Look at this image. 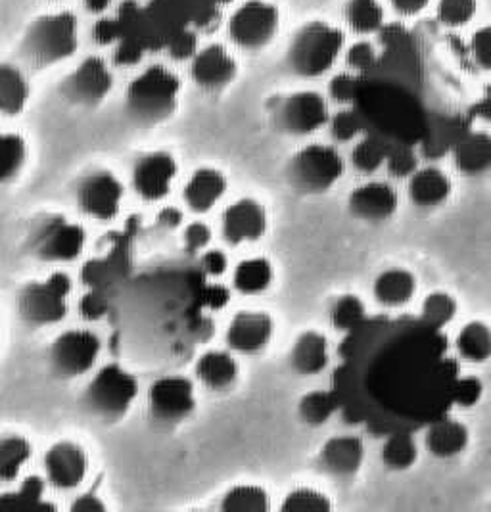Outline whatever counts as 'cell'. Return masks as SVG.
<instances>
[{"label":"cell","instance_id":"6da1fadb","mask_svg":"<svg viewBox=\"0 0 491 512\" xmlns=\"http://www.w3.org/2000/svg\"><path fill=\"white\" fill-rule=\"evenodd\" d=\"M79 47V22L70 10L48 12L25 29L22 58L35 70H45L70 60Z\"/></svg>","mask_w":491,"mask_h":512},{"label":"cell","instance_id":"7a4b0ae2","mask_svg":"<svg viewBox=\"0 0 491 512\" xmlns=\"http://www.w3.org/2000/svg\"><path fill=\"white\" fill-rule=\"evenodd\" d=\"M344 50L346 33L338 25L311 20L300 25L292 35L286 50V64L292 73L304 79H315L332 70Z\"/></svg>","mask_w":491,"mask_h":512},{"label":"cell","instance_id":"3957f363","mask_svg":"<svg viewBox=\"0 0 491 512\" xmlns=\"http://www.w3.org/2000/svg\"><path fill=\"white\" fill-rule=\"evenodd\" d=\"M181 79L175 71L162 64L148 66L141 71L125 94L129 116L141 125H158L173 116L179 104Z\"/></svg>","mask_w":491,"mask_h":512},{"label":"cell","instance_id":"277c9868","mask_svg":"<svg viewBox=\"0 0 491 512\" xmlns=\"http://www.w3.org/2000/svg\"><path fill=\"white\" fill-rule=\"evenodd\" d=\"M281 29V12L269 0H246L236 6L227 22V35L234 47L258 52L269 47Z\"/></svg>","mask_w":491,"mask_h":512},{"label":"cell","instance_id":"5b68a950","mask_svg":"<svg viewBox=\"0 0 491 512\" xmlns=\"http://www.w3.org/2000/svg\"><path fill=\"white\" fill-rule=\"evenodd\" d=\"M344 175L342 156L325 144H309L290 162L288 177L292 187L305 194L327 192Z\"/></svg>","mask_w":491,"mask_h":512},{"label":"cell","instance_id":"8992f818","mask_svg":"<svg viewBox=\"0 0 491 512\" xmlns=\"http://www.w3.org/2000/svg\"><path fill=\"white\" fill-rule=\"evenodd\" d=\"M139 392L135 376L119 365H108L94 376L87 388L85 401L100 419L117 420L125 417Z\"/></svg>","mask_w":491,"mask_h":512},{"label":"cell","instance_id":"52a82bcc","mask_svg":"<svg viewBox=\"0 0 491 512\" xmlns=\"http://www.w3.org/2000/svg\"><path fill=\"white\" fill-rule=\"evenodd\" d=\"M70 290V277L64 273H54L43 282L27 284L18 302L22 319L33 326L60 323L68 313Z\"/></svg>","mask_w":491,"mask_h":512},{"label":"cell","instance_id":"ba28073f","mask_svg":"<svg viewBox=\"0 0 491 512\" xmlns=\"http://www.w3.org/2000/svg\"><path fill=\"white\" fill-rule=\"evenodd\" d=\"M275 127L294 137H305L328 125L330 112L323 94L298 91L284 96L275 108Z\"/></svg>","mask_w":491,"mask_h":512},{"label":"cell","instance_id":"9c48e42d","mask_svg":"<svg viewBox=\"0 0 491 512\" xmlns=\"http://www.w3.org/2000/svg\"><path fill=\"white\" fill-rule=\"evenodd\" d=\"M114 89V75L106 60L100 56H87L60 85L62 96L83 108L98 106Z\"/></svg>","mask_w":491,"mask_h":512},{"label":"cell","instance_id":"30bf717a","mask_svg":"<svg viewBox=\"0 0 491 512\" xmlns=\"http://www.w3.org/2000/svg\"><path fill=\"white\" fill-rule=\"evenodd\" d=\"M100 353V340L89 330H68L54 340L50 361L58 376L75 378L93 369Z\"/></svg>","mask_w":491,"mask_h":512},{"label":"cell","instance_id":"8fae6325","mask_svg":"<svg viewBox=\"0 0 491 512\" xmlns=\"http://www.w3.org/2000/svg\"><path fill=\"white\" fill-rule=\"evenodd\" d=\"M148 405L152 415L162 422H179L194 411V386L183 376L160 378L150 386Z\"/></svg>","mask_w":491,"mask_h":512},{"label":"cell","instance_id":"7c38bea8","mask_svg":"<svg viewBox=\"0 0 491 512\" xmlns=\"http://www.w3.org/2000/svg\"><path fill=\"white\" fill-rule=\"evenodd\" d=\"M238 64L233 52L219 43L198 48L190 60V77L204 91H221L236 79Z\"/></svg>","mask_w":491,"mask_h":512},{"label":"cell","instance_id":"4fadbf2b","mask_svg":"<svg viewBox=\"0 0 491 512\" xmlns=\"http://www.w3.org/2000/svg\"><path fill=\"white\" fill-rule=\"evenodd\" d=\"M123 200V187L112 173H94L77 190L79 208L98 221L114 219Z\"/></svg>","mask_w":491,"mask_h":512},{"label":"cell","instance_id":"5bb4252c","mask_svg":"<svg viewBox=\"0 0 491 512\" xmlns=\"http://www.w3.org/2000/svg\"><path fill=\"white\" fill-rule=\"evenodd\" d=\"M177 177V162L167 152H152L141 158L133 171V187L137 194L148 200L158 202L167 196Z\"/></svg>","mask_w":491,"mask_h":512},{"label":"cell","instance_id":"9a60e30c","mask_svg":"<svg viewBox=\"0 0 491 512\" xmlns=\"http://www.w3.org/2000/svg\"><path fill=\"white\" fill-rule=\"evenodd\" d=\"M87 455L81 445L58 442L48 449L45 457L48 482L58 489L77 488L87 474Z\"/></svg>","mask_w":491,"mask_h":512},{"label":"cell","instance_id":"2e32d148","mask_svg":"<svg viewBox=\"0 0 491 512\" xmlns=\"http://www.w3.org/2000/svg\"><path fill=\"white\" fill-rule=\"evenodd\" d=\"M265 231L267 213L256 200H238L223 215V236L233 246L242 242H256Z\"/></svg>","mask_w":491,"mask_h":512},{"label":"cell","instance_id":"e0dca14e","mask_svg":"<svg viewBox=\"0 0 491 512\" xmlns=\"http://www.w3.org/2000/svg\"><path fill=\"white\" fill-rule=\"evenodd\" d=\"M273 338V319L261 311H242L227 330V342L234 351L258 353Z\"/></svg>","mask_w":491,"mask_h":512},{"label":"cell","instance_id":"ac0fdd59","mask_svg":"<svg viewBox=\"0 0 491 512\" xmlns=\"http://www.w3.org/2000/svg\"><path fill=\"white\" fill-rule=\"evenodd\" d=\"M85 248L83 227L68 221H52L37 240V256L47 261H71Z\"/></svg>","mask_w":491,"mask_h":512},{"label":"cell","instance_id":"d6986e66","mask_svg":"<svg viewBox=\"0 0 491 512\" xmlns=\"http://www.w3.org/2000/svg\"><path fill=\"white\" fill-rule=\"evenodd\" d=\"M398 206V192L388 183L375 181L351 192V213L365 221H386L398 211Z\"/></svg>","mask_w":491,"mask_h":512},{"label":"cell","instance_id":"ffe728a7","mask_svg":"<svg viewBox=\"0 0 491 512\" xmlns=\"http://www.w3.org/2000/svg\"><path fill=\"white\" fill-rule=\"evenodd\" d=\"M424 443L430 455H434L436 459H455L467 449L470 430L465 422L445 417L430 424Z\"/></svg>","mask_w":491,"mask_h":512},{"label":"cell","instance_id":"44dd1931","mask_svg":"<svg viewBox=\"0 0 491 512\" xmlns=\"http://www.w3.org/2000/svg\"><path fill=\"white\" fill-rule=\"evenodd\" d=\"M365 459L363 442L355 436H338L321 447V465L328 474L350 478L359 472Z\"/></svg>","mask_w":491,"mask_h":512},{"label":"cell","instance_id":"7402d4cb","mask_svg":"<svg viewBox=\"0 0 491 512\" xmlns=\"http://www.w3.org/2000/svg\"><path fill=\"white\" fill-rule=\"evenodd\" d=\"M409 198L419 208H438L453 192L451 179L438 167H419L409 177Z\"/></svg>","mask_w":491,"mask_h":512},{"label":"cell","instance_id":"603a6c76","mask_svg":"<svg viewBox=\"0 0 491 512\" xmlns=\"http://www.w3.org/2000/svg\"><path fill=\"white\" fill-rule=\"evenodd\" d=\"M453 162L465 177H482L491 171V133L472 131L457 142Z\"/></svg>","mask_w":491,"mask_h":512},{"label":"cell","instance_id":"cb8c5ba5","mask_svg":"<svg viewBox=\"0 0 491 512\" xmlns=\"http://www.w3.org/2000/svg\"><path fill=\"white\" fill-rule=\"evenodd\" d=\"M227 179L215 169H198L185 187V202L194 213L210 211L225 194Z\"/></svg>","mask_w":491,"mask_h":512},{"label":"cell","instance_id":"d4e9b609","mask_svg":"<svg viewBox=\"0 0 491 512\" xmlns=\"http://www.w3.org/2000/svg\"><path fill=\"white\" fill-rule=\"evenodd\" d=\"M457 355L470 365H484L491 361V326L474 319L461 326L455 336Z\"/></svg>","mask_w":491,"mask_h":512},{"label":"cell","instance_id":"484cf974","mask_svg":"<svg viewBox=\"0 0 491 512\" xmlns=\"http://www.w3.org/2000/svg\"><path fill=\"white\" fill-rule=\"evenodd\" d=\"M376 302L386 307H403L417 292V277L407 269H388L375 280Z\"/></svg>","mask_w":491,"mask_h":512},{"label":"cell","instance_id":"4316f807","mask_svg":"<svg viewBox=\"0 0 491 512\" xmlns=\"http://www.w3.org/2000/svg\"><path fill=\"white\" fill-rule=\"evenodd\" d=\"M344 24L357 37H369L382 31L386 24V10L380 0H346Z\"/></svg>","mask_w":491,"mask_h":512},{"label":"cell","instance_id":"83f0119b","mask_svg":"<svg viewBox=\"0 0 491 512\" xmlns=\"http://www.w3.org/2000/svg\"><path fill=\"white\" fill-rule=\"evenodd\" d=\"M292 367L300 374L321 373L328 363V344L327 338L319 332H304L296 344L294 350L290 353Z\"/></svg>","mask_w":491,"mask_h":512},{"label":"cell","instance_id":"f1b7e54d","mask_svg":"<svg viewBox=\"0 0 491 512\" xmlns=\"http://www.w3.org/2000/svg\"><path fill=\"white\" fill-rule=\"evenodd\" d=\"M29 100V83L18 66L4 64L0 70V110L6 117L20 116Z\"/></svg>","mask_w":491,"mask_h":512},{"label":"cell","instance_id":"f546056e","mask_svg":"<svg viewBox=\"0 0 491 512\" xmlns=\"http://www.w3.org/2000/svg\"><path fill=\"white\" fill-rule=\"evenodd\" d=\"M196 374L211 390H225L233 386L238 376V365L225 351H208L198 359Z\"/></svg>","mask_w":491,"mask_h":512},{"label":"cell","instance_id":"4dcf8cb0","mask_svg":"<svg viewBox=\"0 0 491 512\" xmlns=\"http://www.w3.org/2000/svg\"><path fill=\"white\" fill-rule=\"evenodd\" d=\"M273 265L265 257H252L238 263L234 271V288L242 294H259L271 286Z\"/></svg>","mask_w":491,"mask_h":512},{"label":"cell","instance_id":"1f68e13d","mask_svg":"<svg viewBox=\"0 0 491 512\" xmlns=\"http://www.w3.org/2000/svg\"><path fill=\"white\" fill-rule=\"evenodd\" d=\"M382 463L390 470H409L419 459V447L409 434H394L382 445Z\"/></svg>","mask_w":491,"mask_h":512},{"label":"cell","instance_id":"d6a6232c","mask_svg":"<svg viewBox=\"0 0 491 512\" xmlns=\"http://www.w3.org/2000/svg\"><path fill=\"white\" fill-rule=\"evenodd\" d=\"M31 457V443L22 436H6L0 442V478L12 482Z\"/></svg>","mask_w":491,"mask_h":512},{"label":"cell","instance_id":"836d02e7","mask_svg":"<svg viewBox=\"0 0 491 512\" xmlns=\"http://www.w3.org/2000/svg\"><path fill=\"white\" fill-rule=\"evenodd\" d=\"M269 507L267 491L250 484L229 489L221 501V511L227 512H265Z\"/></svg>","mask_w":491,"mask_h":512},{"label":"cell","instance_id":"e575fe53","mask_svg":"<svg viewBox=\"0 0 491 512\" xmlns=\"http://www.w3.org/2000/svg\"><path fill=\"white\" fill-rule=\"evenodd\" d=\"M457 311H459V303L455 300V296L449 294V292H444V290H438V292H432L424 298L421 317L424 325L440 330L455 319Z\"/></svg>","mask_w":491,"mask_h":512},{"label":"cell","instance_id":"d590c367","mask_svg":"<svg viewBox=\"0 0 491 512\" xmlns=\"http://www.w3.org/2000/svg\"><path fill=\"white\" fill-rule=\"evenodd\" d=\"M478 0H438L436 20L447 29H461L474 20Z\"/></svg>","mask_w":491,"mask_h":512},{"label":"cell","instance_id":"8d00e7d4","mask_svg":"<svg viewBox=\"0 0 491 512\" xmlns=\"http://www.w3.org/2000/svg\"><path fill=\"white\" fill-rule=\"evenodd\" d=\"M388 146L376 137H365L351 152V162L363 173H375L388 160Z\"/></svg>","mask_w":491,"mask_h":512},{"label":"cell","instance_id":"74e56055","mask_svg":"<svg viewBox=\"0 0 491 512\" xmlns=\"http://www.w3.org/2000/svg\"><path fill=\"white\" fill-rule=\"evenodd\" d=\"M365 321V305L357 296H342L330 309V323L336 330L350 332Z\"/></svg>","mask_w":491,"mask_h":512},{"label":"cell","instance_id":"f35d334b","mask_svg":"<svg viewBox=\"0 0 491 512\" xmlns=\"http://www.w3.org/2000/svg\"><path fill=\"white\" fill-rule=\"evenodd\" d=\"M338 403L330 392H311L300 401V417L311 426H321L334 415Z\"/></svg>","mask_w":491,"mask_h":512},{"label":"cell","instance_id":"ab89813d","mask_svg":"<svg viewBox=\"0 0 491 512\" xmlns=\"http://www.w3.org/2000/svg\"><path fill=\"white\" fill-rule=\"evenodd\" d=\"M27 158V142L18 133H8L2 137V179H14L24 167Z\"/></svg>","mask_w":491,"mask_h":512},{"label":"cell","instance_id":"60d3db41","mask_svg":"<svg viewBox=\"0 0 491 512\" xmlns=\"http://www.w3.org/2000/svg\"><path fill=\"white\" fill-rule=\"evenodd\" d=\"M43 491H45V482L37 476H31L27 478L22 488L18 489L16 493H10V495H4L0 505L4 509H45V505L41 503V497H43Z\"/></svg>","mask_w":491,"mask_h":512},{"label":"cell","instance_id":"b9f144b4","mask_svg":"<svg viewBox=\"0 0 491 512\" xmlns=\"http://www.w3.org/2000/svg\"><path fill=\"white\" fill-rule=\"evenodd\" d=\"M281 511H330V501L325 493L317 489H294L284 497Z\"/></svg>","mask_w":491,"mask_h":512},{"label":"cell","instance_id":"7bdbcfd3","mask_svg":"<svg viewBox=\"0 0 491 512\" xmlns=\"http://www.w3.org/2000/svg\"><path fill=\"white\" fill-rule=\"evenodd\" d=\"M344 60H346L348 70L361 75V73H367L375 68L376 62H378V52L371 41L359 39V41L351 43L350 47H346Z\"/></svg>","mask_w":491,"mask_h":512},{"label":"cell","instance_id":"ee69618b","mask_svg":"<svg viewBox=\"0 0 491 512\" xmlns=\"http://www.w3.org/2000/svg\"><path fill=\"white\" fill-rule=\"evenodd\" d=\"M482 397H484V382L478 376L467 374L453 382L451 399L457 407L472 409L482 401Z\"/></svg>","mask_w":491,"mask_h":512},{"label":"cell","instance_id":"f6af8a7d","mask_svg":"<svg viewBox=\"0 0 491 512\" xmlns=\"http://www.w3.org/2000/svg\"><path fill=\"white\" fill-rule=\"evenodd\" d=\"M359 94V75L353 71H340L328 83V96L342 106L351 104Z\"/></svg>","mask_w":491,"mask_h":512},{"label":"cell","instance_id":"bcb514c9","mask_svg":"<svg viewBox=\"0 0 491 512\" xmlns=\"http://www.w3.org/2000/svg\"><path fill=\"white\" fill-rule=\"evenodd\" d=\"M328 127H330L332 139L336 140V142H350L363 129L361 119L353 110H340L334 116H330Z\"/></svg>","mask_w":491,"mask_h":512},{"label":"cell","instance_id":"7dc6e473","mask_svg":"<svg viewBox=\"0 0 491 512\" xmlns=\"http://www.w3.org/2000/svg\"><path fill=\"white\" fill-rule=\"evenodd\" d=\"M386 165H388V171H390L392 177L409 179L419 169V160H417V154L411 148L398 146V148L390 150Z\"/></svg>","mask_w":491,"mask_h":512},{"label":"cell","instance_id":"c3c4849f","mask_svg":"<svg viewBox=\"0 0 491 512\" xmlns=\"http://www.w3.org/2000/svg\"><path fill=\"white\" fill-rule=\"evenodd\" d=\"M470 54L480 70L491 71V22L478 27L470 37Z\"/></svg>","mask_w":491,"mask_h":512},{"label":"cell","instance_id":"681fc988","mask_svg":"<svg viewBox=\"0 0 491 512\" xmlns=\"http://www.w3.org/2000/svg\"><path fill=\"white\" fill-rule=\"evenodd\" d=\"M110 305L108 300L104 298V294H100L98 290H93L89 294H85L79 302V311H81V317L87 319V321H98L102 319L106 313H108Z\"/></svg>","mask_w":491,"mask_h":512},{"label":"cell","instance_id":"f907efd6","mask_svg":"<svg viewBox=\"0 0 491 512\" xmlns=\"http://www.w3.org/2000/svg\"><path fill=\"white\" fill-rule=\"evenodd\" d=\"M211 240L210 227L206 223H190L185 229V246L190 254L202 252Z\"/></svg>","mask_w":491,"mask_h":512},{"label":"cell","instance_id":"816d5d0a","mask_svg":"<svg viewBox=\"0 0 491 512\" xmlns=\"http://www.w3.org/2000/svg\"><path fill=\"white\" fill-rule=\"evenodd\" d=\"M196 52H198V43L192 33H183L175 37L169 45V56L173 60H192Z\"/></svg>","mask_w":491,"mask_h":512},{"label":"cell","instance_id":"f5cc1de1","mask_svg":"<svg viewBox=\"0 0 491 512\" xmlns=\"http://www.w3.org/2000/svg\"><path fill=\"white\" fill-rule=\"evenodd\" d=\"M117 35H119V27L117 22L106 18V16H100V20L94 24L93 39L96 45H112L116 43Z\"/></svg>","mask_w":491,"mask_h":512},{"label":"cell","instance_id":"db71d44e","mask_svg":"<svg viewBox=\"0 0 491 512\" xmlns=\"http://www.w3.org/2000/svg\"><path fill=\"white\" fill-rule=\"evenodd\" d=\"M388 4L398 16L415 18L430 6V0H388Z\"/></svg>","mask_w":491,"mask_h":512},{"label":"cell","instance_id":"11a10c76","mask_svg":"<svg viewBox=\"0 0 491 512\" xmlns=\"http://www.w3.org/2000/svg\"><path fill=\"white\" fill-rule=\"evenodd\" d=\"M202 269L210 277H221L227 271V256L221 250H210L202 256Z\"/></svg>","mask_w":491,"mask_h":512},{"label":"cell","instance_id":"9f6ffc18","mask_svg":"<svg viewBox=\"0 0 491 512\" xmlns=\"http://www.w3.org/2000/svg\"><path fill=\"white\" fill-rule=\"evenodd\" d=\"M141 47L129 41H123L116 50V64L119 66H135L141 62Z\"/></svg>","mask_w":491,"mask_h":512},{"label":"cell","instance_id":"6f0895ef","mask_svg":"<svg viewBox=\"0 0 491 512\" xmlns=\"http://www.w3.org/2000/svg\"><path fill=\"white\" fill-rule=\"evenodd\" d=\"M472 116L491 125V83L484 87V91L478 96V100L474 102Z\"/></svg>","mask_w":491,"mask_h":512},{"label":"cell","instance_id":"680465c9","mask_svg":"<svg viewBox=\"0 0 491 512\" xmlns=\"http://www.w3.org/2000/svg\"><path fill=\"white\" fill-rule=\"evenodd\" d=\"M202 298H204L206 305H210L211 309H221V307L227 305L231 296H229L227 288H223L219 284H211V286L204 290Z\"/></svg>","mask_w":491,"mask_h":512},{"label":"cell","instance_id":"91938a15","mask_svg":"<svg viewBox=\"0 0 491 512\" xmlns=\"http://www.w3.org/2000/svg\"><path fill=\"white\" fill-rule=\"evenodd\" d=\"M104 509H106V505L96 495H81L71 505V511L75 512L104 511Z\"/></svg>","mask_w":491,"mask_h":512},{"label":"cell","instance_id":"94428289","mask_svg":"<svg viewBox=\"0 0 491 512\" xmlns=\"http://www.w3.org/2000/svg\"><path fill=\"white\" fill-rule=\"evenodd\" d=\"M158 221H160L162 227L175 229V227H179L183 223V213H181V210H177V208H164V210L160 211V215H158Z\"/></svg>","mask_w":491,"mask_h":512},{"label":"cell","instance_id":"6125c7cd","mask_svg":"<svg viewBox=\"0 0 491 512\" xmlns=\"http://www.w3.org/2000/svg\"><path fill=\"white\" fill-rule=\"evenodd\" d=\"M112 2L114 0H83V8H85V12H89L91 16H104L108 10H110V6H112Z\"/></svg>","mask_w":491,"mask_h":512},{"label":"cell","instance_id":"be15d7a7","mask_svg":"<svg viewBox=\"0 0 491 512\" xmlns=\"http://www.w3.org/2000/svg\"><path fill=\"white\" fill-rule=\"evenodd\" d=\"M50 2H58V0H50Z\"/></svg>","mask_w":491,"mask_h":512}]
</instances>
